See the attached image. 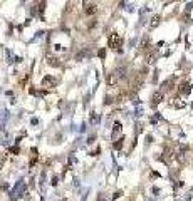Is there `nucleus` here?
<instances>
[{
	"mask_svg": "<svg viewBox=\"0 0 193 201\" xmlns=\"http://www.w3.org/2000/svg\"><path fill=\"white\" fill-rule=\"evenodd\" d=\"M24 191H25V183H24L22 180L17 181V184L14 186V189L10 191V199H17L20 194H24Z\"/></svg>",
	"mask_w": 193,
	"mask_h": 201,
	"instance_id": "f257e3e1",
	"label": "nucleus"
},
{
	"mask_svg": "<svg viewBox=\"0 0 193 201\" xmlns=\"http://www.w3.org/2000/svg\"><path fill=\"white\" fill-rule=\"evenodd\" d=\"M180 94H183V96H188L190 92H191V86H190L188 82H181V86H180Z\"/></svg>",
	"mask_w": 193,
	"mask_h": 201,
	"instance_id": "39448f33",
	"label": "nucleus"
},
{
	"mask_svg": "<svg viewBox=\"0 0 193 201\" xmlns=\"http://www.w3.org/2000/svg\"><path fill=\"white\" fill-rule=\"evenodd\" d=\"M84 12H86V15H94L96 12H98V5H96L94 2H91V4H84Z\"/></svg>",
	"mask_w": 193,
	"mask_h": 201,
	"instance_id": "20e7f679",
	"label": "nucleus"
},
{
	"mask_svg": "<svg viewBox=\"0 0 193 201\" xmlns=\"http://www.w3.org/2000/svg\"><path fill=\"white\" fill-rule=\"evenodd\" d=\"M123 137H121V139H118V141H114V144H113V146H114V149H121V147H123Z\"/></svg>",
	"mask_w": 193,
	"mask_h": 201,
	"instance_id": "9b49d317",
	"label": "nucleus"
},
{
	"mask_svg": "<svg viewBox=\"0 0 193 201\" xmlns=\"http://www.w3.org/2000/svg\"><path fill=\"white\" fill-rule=\"evenodd\" d=\"M121 196V191H116V193H114V196L113 198H119Z\"/></svg>",
	"mask_w": 193,
	"mask_h": 201,
	"instance_id": "2eb2a0df",
	"label": "nucleus"
},
{
	"mask_svg": "<svg viewBox=\"0 0 193 201\" xmlns=\"http://www.w3.org/2000/svg\"><path fill=\"white\" fill-rule=\"evenodd\" d=\"M91 121H92V124H96V122H98V116L92 114V119H91Z\"/></svg>",
	"mask_w": 193,
	"mask_h": 201,
	"instance_id": "4468645a",
	"label": "nucleus"
},
{
	"mask_svg": "<svg viewBox=\"0 0 193 201\" xmlns=\"http://www.w3.org/2000/svg\"><path fill=\"white\" fill-rule=\"evenodd\" d=\"M57 86V79L55 77H52V75H47V77H44L42 79V87H47V89H52V87Z\"/></svg>",
	"mask_w": 193,
	"mask_h": 201,
	"instance_id": "7ed1b4c3",
	"label": "nucleus"
},
{
	"mask_svg": "<svg viewBox=\"0 0 193 201\" xmlns=\"http://www.w3.org/2000/svg\"><path fill=\"white\" fill-rule=\"evenodd\" d=\"M146 61H148V64H153L155 62V54H149L148 57H146Z\"/></svg>",
	"mask_w": 193,
	"mask_h": 201,
	"instance_id": "ddd939ff",
	"label": "nucleus"
},
{
	"mask_svg": "<svg viewBox=\"0 0 193 201\" xmlns=\"http://www.w3.org/2000/svg\"><path fill=\"white\" fill-rule=\"evenodd\" d=\"M98 201H106V198H102V194H99V196H98Z\"/></svg>",
	"mask_w": 193,
	"mask_h": 201,
	"instance_id": "dca6fc26",
	"label": "nucleus"
},
{
	"mask_svg": "<svg viewBox=\"0 0 193 201\" xmlns=\"http://www.w3.org/2000/svg\"><path fill=\"white\" fill-rule=\"evenodd\" d=\"M158 24H160V17H158V15H156V17H153V20H151V27H153V29H155V27H156Z\"/></svg>",
	"mask_w": 193,
	"mask_h": 201,
	"instance_id": "f8f14e48",
	"label": "nucleus"
},
{
	"mask_svg": "<svg viewBox=\"0 0 193 201\" xmlns=\"http://www.w3.org/2000/svg\"><path fill=\"white\" fill-rule=\"evenodd\" d=\"M121 129H123V126H121V122H114V131H113V137L118 136V133H121Z\"/></svg>",
	"mask_w": 193,
	"mask_h": 201,
	"instance_id": "9d476101",
	"label": "nucleus"
},
{
	"mask_svg": "<svg viewBox=\"0 0 193 201\" xmlns=\"http://www.w3.org/2000/svg\"><path fill=\"white\" fill-rule=\"evenodd\" d=\"M47 64L52 65V67H59V65H61V62H59L57 57H54V55H49V57H47Z\"/></svg>",
	"mask_w": 193,
	"mask_h": 201,
	"instance_id": "0eeeda50",
	"label": "nucleus"
},
{
	"mask_svg": "<svg viewBox=\"0 0 193 201\" xmlns=\"http://www.w3.org/2000/svg\"><path fill=\"white\" fill-rule=\"evenodd\" d=\"M161 100H163V94H161V92H155L153 94V104H160Z\"/></svg>",
	"mask_w": 193,
	"mask_h": 201,
	"instance_id": "6e6552de",
	"label": "nucleus"
},
{
	"mask_svg": "<svg viewBox=\"0 0 193 201\" xmlns=\"http://www.w3.org/2000/svg\"><path fill=\"white\" fill-rule=\"evenodd\" d=\"M171 106H175V107H185V102H181V99H180V97H175V99H173V102H171Z\"/></svg>",
	"mask_w": 193,
	"mask_h": 201,
	"instance_id": "1a4fd4ad",
	"label": "nucleus"
},
{
	"mask_svg": "<svg viewBox=\"0 0 193 201\" xmlns=\"http://www.w3.org/2000/svg\"><path fill=\"white\" fill-rule=\"evenodd\" d=\"M118 79H119V77H118V74H116V72H111V74L108 75L106 82H108V86H114V84L118 82Z\"/></svg>",
	"mask_w": 193,
	"mask_h": 201,
	"instance_id": "423d86ee",
	"label": "nucleus"
},
{
	"mask_svg": "<svg viewBox=\"0 0 193 201\" xmlns=\"http://www.w3.org/2000/svg\"><path fill=\"white\" fill-rule=\"evenodd\" d=\"M108 44H109L111 49H119V47L123 45V37H121L118 32H113V34L109 35V40H108Z\"/></svg>",
	"mask_w": 193,
	"mask_h": 201,
	"instance_id": "f03ea898",
	"label": "nucleus"
}]
</instances>
